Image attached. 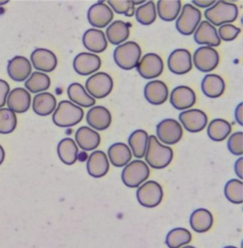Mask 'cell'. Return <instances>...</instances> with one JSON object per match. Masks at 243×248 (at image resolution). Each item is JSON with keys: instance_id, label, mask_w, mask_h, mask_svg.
I'll use <instances>...</instances> for the list:
<instances>
[{"instance_id": "7a4b0ae2", "label": "cell", "mask_w": 243, "mask_h": 248, "mask_svg": "<svg viewBox=\"0 0 243 248\" xmlns=\"http://www.w3.org/2000/svg\"><path fill=\"white\" fill-rule=\"evenodd\" d=\"M206 21L214 26H222L232 23L239 16V8L235 3L218 1L204 12Z\"/></svg>"}, {"instance_id": "7402d4cb", "label": "cell", "mask_w": 243, "mask_h": 248, "mask_svg": "<svg viewBox=\"0 0 243 248\" xmlns=\"http://www.w3.org/2000/svg\"><path fill=\"white\" fill-rule=\"evenodd\" d=\"M109 170V162L106 154L102 150L93 151L88 159L87 170L93 178L106 176Z\"/></svg>"}, {"instance_id": "f1b7e54d", "label": "cell", "mask_w": 243, "mask_h": 248, "mask_svg": "<svg viewBox=\"0 0 243 248\" xmlns=\"http://www.w3.org/2000/svg\"><path fill=\"white\" fill-rule=\"evenodd\" d=\"M107 158L114 167L122 168L130 162L132 152L124 143H115L108 148Z\"/></svg>"}, {"instance_id": "816d5d0a", "label": "cell", "mask_w": 243, "mask_h": 248, "mask_svg": "<svg viewBox=\"0 0 243 248\" xmlns=\"http://www.w3.org/2000/svg\"><path fill=\"white\" fill-rule=\"evenodd\" d=\"M196 248L194 247H191V246H184V247H182V248Z\"/></svg>"}, {"instance_id": "d6a6232c", "label": "cell", "mask_w": 243, "mask_h": 248, "mask_svg": "<svg viewBox=\"0 0 243 248\" xmlns=\"http://www.w3.org/2000/svg\"><path fill=\"white\" fill-rule=\"evenodd\" d=\"M182 10L180 0H160L157 2V13L159 17L167 22L174 21L178 18Z\"/></svg>"}, {"instance_id": "3957f363", "label": "cell", "mask_w": 243, "mask_h": 248, "mask_svg": "<svg viewBox=\"0 0 243 248\" xmlns=\"http://www.w3.org/2000/svg\"><path fill=\"white\" fill-rule=\"evenodd\" d=\"M84 118L82 108L71 101L63 100L56 107L52 115V122L59 127H72L79 124Z\"/></svg>"}, {"instance_id": "1f68e13d", "label": "cell", "mask_w": 243, "mask_h": 248, "mask_svg": "<svg viewBox=\"0 0 243 248\" xmlns=\"http://www.w3.org/2000/svg\"><path fill=\"white\" fill-rule=\"evenodd\" d=\"M78 146L72 138H64L58 143V157L61 162L67 166H72L76 163L78 159Z\"/></svg>"}, {"instance_id": "ba28073f", "label": "cell", "mask_w": 243, "mask_h": 248, "mask_svg": "<svg viewBox=\"0 0 243 248\" xmlns=\"http://www.w3.org/2000/svg\"><path fill=\"white\" fill-rule=\"evenodd\" d=\"M136 197L142 206L153 208L162 202L164 198V190L158 182L147 181L138 187Z\"/></svg>"}, {"instance_id": "6da1fadb", "label": "cell", "mask_w": 243, "mask_h": 248, "mask_svg": "<svg viewBox=\"0 0 243 248\" xmlns=\"http://www.w3.org/2000/svg\"><path fill=\"white\" fill-rule=\"evenodd\" d=\"M173 149L161 144L156 136L151 135L148 137L146 158L147 165L155 170H163L170 165L173 160Z\"/></svg>"}, {"instance_id": "ab89813d", "label": "cell", "mask_w": 243, "mask_h": 248, "mask_svg": "<svg viewBox=\"0 0 243 248\" xmlns=\"http://www.w3.org/2000/svg\"><path fill=\"white\" fill-rule=\"evenodd\" d=\"M17 125L16 114L9 108H0V134L12 133Z\"/></svg>"}, {"instance_id": "4316f807", "label": "cell", "mask_w": 243, "mask_h": 248, "mask_svg": "<svg viewBox=\"0 0 243 248\" xmlns=\"http://www.w3.org/2000/svg\"><path fill=\"white\" fill-rule=\"evenodd\" d=\"M214 223L212 213L206 208H197L192 212L189 218L191 228L197 233H205L209 231Z\"/></svg>"}, {"instance_id": "836d02e7", "label": "cell", "mask_w": 243, "mask_h": 248, "mask_svg": "<svg viewBox=\"0 0 243 248\" xmlns=\"http://www.w3.org/2000/svg\"><path fill=\"white\" fill-rule=\"evenodd\" d=\"M148 134L144 129H137L134 130L128 137V145L129 149L133 155L141 159L145 157L146 149H147V143H148Z\"/></svg>"}, {"instance_id": "4dcf8cb0", "label": "cell", "mask_w": 243, "mask_h": 248, "mask_svg": "<svg viewBox=\"0 0 243 248\" xmlns=\"http://www.w3.org/2000/svg\"><path fill=\"white\" fill-rule=\"evenodd\" d=\"M67 93L71 102L80 108H91L96 103L95 99L87 93L84 86L79 83L71 84L68 88Z\"/></svg>"}, {"instance_id": "4fadbf2b", "label": "cell", "mask_w": 243, "mask_h": 248, "mask_svg": "<svg viewBox=\"0 0 243 248\" xmlns=\"http://www.w3.org/2000/svg\"><path fill=\"white\" fill-rule=\"evenodd\" d=\"M167 66L172 74L186 75L192 70V56L189 50L177 49L173 50L167 59Z\"/></svg>"}, {"instance_id": "7bdbcfd3", "label": "cell", "mask_w": 243, "mask_h": 248, "mask_svg": "<svg viewBox=\"0 0 243 248\" xmlns=\"http://www.w3.org/2000/svg\"><path fill=\"white\" fill-rule=\"evenodd\" d=\"M241 31L242 30L236 26L232 24H225L219 27L218 34L220 40L229 42V41L235 40L239 36Z\"/></svg>"}, {"instance_id": "cb8c5ba5", "label": "cell", "mask_w": 243, "mask_h": 248, "mask_svg": "<svg viewBox=\"0 0 243 248\" xmlns=\"http://www.w3.org/2000/svg\"><path fill=\"white\" fill-rule=\"evenodd\" d=\"M112 121L110 111L103 106H95L87 113V122L96 130H105L109 127Z\"/></svg>"}, {"instance_id": "e575fe53", "label": "cell", "mask_w": 243, "mask_h": 248, "mask_svg": "<svg viewBox=\"0 0 243 248\" xmlns=\"http://www.w3.org/2000/svg\"><path fill=\"white\" fill-rule=\"evenodd\" d=\"M231 131V124L228 121L220 118L212 120L207 127V134L209 138L214 142L224 141L230 135Z\"/></svg>"}, {"instance_id": "f35d334b", "label": "cell", "mask_w": 243, "mask_h": 248, "mask_svg": "<svg viewBox=\"0 0 243 248\" xmlns=\"http://www.w3.org/2000/svg\"><path fill=\"white\" fill-rule=\"evenodd\" d=\"M224 195L226 199L235 204L243 202V183L242 180L231 179L224 186Z\"/></svg>"}, {"instance_id": "d6986e66", "label": "cell", "mask_w": 243, "mask_h": 248, "mask_svg": "<svg viewBox=\"0 0 243 248\" xmlns=\"http://www.w3.org/2000/svg\"><path fill=\"white\" fill-rule=\"evenodd\" d=\"M194 39L197 44L205 45L206 47H218L220 45V38L217 29L204 20L200 22L194 32Z\"/></svg>"}, {"instance_id": "74e56055", "label": "cell", "mask_w": 243, "mask_h": 248, "mask_svg": "<svg viewBox=\"0 0 243 248\" xmlns=\"http://www.w3.org/2000/svg\"><path fill=\"white\" fill-rule=\"evenodd\" d=\"M136 20L142 25L149 26L155 22L157 17L156 5L153 1H147L135 10Z\"/></svg>"}, {"instance_id": "60d3db41", "label": "cell", "mask_w": 243, "mask_h": 248, "mask_svg": "<svg viewBox=\"0 0 243 248\" xmlns=\"http://www.w3.org/2000/svg\"><path fill=\"white\" fill-rule=\"evenodd\" d=\"M107 4L110 5L114 13L118 15H123L129 17L135 15V6L131 0H109Z\"/></svg>"}, {"instance_id": "c3c4849f", "label": "cell", "mask_w": 243, "mask_h": 248, "mask_svg": "<svg viewBox=\"0 0 243 248\" xmlns=\"http://www.w3.org/2000/svg\"><path fill=\"white\" fill-rule=\"evenodd\" d=\"M5 160V150L3 149V147L0 145V166L3 164Z\"/></svg>"}, {"instance_id": "f907efd6", "label": "cell", "mask_w": 243, "mask_h": 248, "mask_svg": "<svg viewBox=\"0 0 243 248\" xmlns=\"http://www.w3.org/2000/svg\"><path fill=\"white\" fill-rule=\"evenodd\" d=\"M9 1L8 0H6V1H0V6H2V5H5V4H7Z\"/></svg>"}, {"instance_id": "44dd1931", "label": "cell", "mask_w": 243, "mask_h": 248, "mask_svg": "<svg viewBox=\"0 0 243 248\" xmlns=\"http://www.w3.org/2000/svg\"><path fill=\"white\" fill-rule=\"evenodd\" d=\"M30 94L23 88H15L10 92L7 97L8 108L15 113H24L30 107Z\"/></svg>"}, {"instance_id": "d4e9b609", "label": "cell", "mask_w": 243, "mask_h": 248, "mask_svg": "<svg viewBox=\"0 0 243 248\" xmlns=\"http://www.w3.org/2000/svg\"><path fill=\"white\" fill-rule=\"evenodd\" d=\"M83 45L91 53H100L106 50L107 40L105 33L98 29H89L87 30L82 37Z\"/></svg>"}, {"instance_id": "ffe728a7", "label": "cell", "mask_w": 243, "mask_h": 248, "mask_svg": "<svg viewBox=\"0 0 243 248\" xmlns=\"http://www.w3.org/2000/svg\"><path fill=\"white\" fill-rule=\"evenodd\" d=\"M167 85L160 80L149 81L144 89V95L146 101L154 106L165 104L168 98Z\"/></svg>"}, {"instance_id": "603a6c76", "label": "cell", "mask_w": 243, "mask_h": 248, "mask_svg": "<svg viewBox=\"0 0 243 248\" xmlns=\"http://www.w3.org/2000/svg\"><path fill=\"white\" fill-rule=\"evenodd\" d=\"M75 143L80 149L91 151L99 147L101 136L90 126H81L75 132Z\"/></svg>"}, {"instance_id": "30bf717a", "label": "cell", "mask_w": 243, "mask_h": 248, "mask_svg": "<svg viewBox=\"0 0 243 248\" xmlns=\"http://www.w3.org/2000/svg\"><path fill=\"white\" fill-rule=\"evenodd\" d=\"M193 61L195 67L199 72L211 73L219 66V52L212 47H200L195 51Z\"/></svg>"}, {"instance_id": "f5cc1de1", "label": "cell", "mask_w": 243, "mask_h": 248, "mask_svg": "<svg viewBox=\"0 0 243 248\" xmlns=\"http://www.w3.org/2000/svg\"><path fill=\"white\" fill-rule=\"evenodd\" d=\"M223 248H236V247H232V246H228V247H224Z\"/></svg>"}, {"instance_id": "5b68a950", "label": "cell", "mask_w": 243, "mask_h": 248, "mask_svg": "<svg viewBox=\"0 0 243 248\" xmlns=\"http://www.w3.org/2000/svg\"><path fill=\"white\" fill-rule=\"evenodd\" d=\"M150 175L148 165L142 160H135L128 163L122 170V181L125 186L130 188L139 187Z\"/></svg>"}, {"instance_id": "f546056e", "label": "cell", "mask_w": 243, "mask_h": 248, "mask_svg": "<svg viewBox=\"0 0 243 248\" xmlns=\"http://www.w3.org/2000/svg\"><path fill=\"white\" fill-rule=\"evenodd\" d=\"M56 107V98L49 93H38L32 101V109L39 116H49L53 113Z\"/></svg>"}, {"instance_id": "7dc6e473", "label": "cell", "mask_w": 243, "mask_h": 248, "mask_svg": "<svg viewBox=\"0 0 243 248\" xmlns=\"http://www.w3.org/2000/svg\"><path fill=\"white\" fill-rule=\"evenodd\" d=\"M192 3L199 8H210L216 3V1H214V0H205V1L204 0H202V1L201 0H193Z\"/></svg>"}, {"instance_id": "9c48e42d", "label": "cell", "mask_w": 243, "mask_h": 248, "mask_svg": "<svg viewBox=\"0 0 243 248\" xmlns=\"http://www.w3.org/2000/svg\"><path fill=\"white\" fill-rule=\"evenodd\" d=\"M157 139L166 145H175L183 135L182 126L175 119H165L157 124Z\"/></svg>"}, {"instance_id": "8992f818", "label": "cell", "mask_w": 243, "mask_h": 248, "mask_svg": "<svg viewBox=\"0 0 243 248\" xmlns=\"http://www.w3.org/2000/svg\"><path fill=\"white\" fill-rule=\"evenodd\" d=\"M201 13L192 4H185L176 21L178 31L185 36L192 35L200 23Z\"/></svg>"}, {"instance_id": "681fc988", "label": "cell", "mask_w": 243, "mask_h": 248, "mask_svg": "<svg viewBox=\"0 0 243 248\" xmlns=\"http://www.w3.org/2000/svg\"><path fill=\"white\" fill-rule=\"evenodd\" d=\"M132 2H133V4H134V6H135V5H140V4L143 5V4L146 3L145 1H132Z\"/></svg>"}, {"instance_id": "2e32d148", "label": "cell", "mask_w": 243, "mask_h": 248, "mask_svg": "<svg viewBox=\"0 0 243 248\" xmlns=\"http://www.w3.org/2000/svg\"><path fill=\"white\" fill-rule=\"evenodd\" d=\"M30 61L34 69L40 73H51L57 66V57L48 49H35L30 54Z\"/></svg>"}, {"instance_id": "bcb514c9", "label": "cell", "mask_w": 243, "mask_h": 248, "mask_svg": "<svg viewBox=\"0 0 243 248\" xmlns=\"http://www.w3.org/2000/svg\"><path fill=\"white\" fill-rule=\"evenodd\" d=\"M243 103H240L238 105V107L236 108L235 109V118H236V121L238 122V124L240 125H243Z\"/></svg>"}, {"instance_id": "8d00e7d4", "label": "cell", "mask_w": 243, "mask_h": 248, "mask_svg": "<svg viewBox=\"0 0 243 248\" xmlns=\"http://www.w3.org/2000/svg\"><path fill=\"white\" fill-rule=\"evenodd\" d=\"M50 87L49 75L40 72H34L25 82V88L29 93H41Z\"/></svg>"}, {"instance_id": "83f0119b", "label": "cell", "mask_w": 243, "mask_h": 248, "mask_svg": "<svg viewBox=\"0 0 243 248\" xmlns=\"http://www.w3.org/2000/svg\"><path fill=\"white\" fill-rule=\"evenodd\" d=\"M129 24L122 20H116L107 26L106 31V38L112 45H121L129 37L130 31Z\"/></svg>"}, {"instance_id": "484cf974", "label": "cell", "mask_w": 243, "mask_h": 248, "mask_svg": "<svg viewBox=\"0 0 243 248\" xmlns=\"http://www.w3.org/2000/svg\"><path fill=\"white\" fill-rule=\"evenodd\" d=\"M201 91L208 98H218L225 91V82L219 75H206L201 81Z\"/></svg>"}, {"instance_id": "ac0fdd59", "label": "cell", "mask_w": 243, "mask_h": 248, "mask_svg": "<svg viewBox=\"0 0 243 248\" xmlns=\"http://www.w3.org/2000/svg\"><path fill=\"white\" fill-rule=\"evenodd\" d=\"M31 64L28 58L16 55L8 62L7 72L9 77L15 82L26 81L31 75Z\"/></svg>"}, {"instance_id": "277c9868", "label": "cell", "mask_w": 243, "mask_h": 248, "mask_svg": "<svg viewBox=\"0 0 243 248\" xmlns=\"http://www.w3.org/2000/svg\"><path fill=\"white\" fill-rule=\"evenodd\" d=\"M142 56L140 46L134 41H128L119 45L113 52L116 65L124 71H130L137 67Z\"/></svg>"}, {"instance_id": "52a82bcc", "label": "cell", "mask_w": 243, "mask_h": 248, "mask_svg": "<svg viewBox=\"0 0 243 248\" xmlns=\"http://www.w3.org/2000/svg\"><path fill=\"white\" fill-rule=\"evenodd\" d=\"M85 89L92 98L103 99L112 92L113 79L106 73H96L88 78Z\"/></svg>"}, {"instance_id": "b9f144b4", "label": "cell", "mask_w": 243, "mask_h": 248, "mask_svg": "<svg viewBox=\"0 0 243 248\" xmlns=\"http://www.w3.org/2000/svg\"><path fill=\"white\" fill-rule=\"evenodd\" d=\"M243 131H237L231 134L227 142V148L233 155H236L239 157L243 156Z\"/></svg>"}, {"instance_id": "d590c367", "label": "cell", "mask_w": 243, "mask_h": 248, "mask_svg": "<svg viewBox=\"0 0 243 248\" xmlns=\"http://www.w3.org/2000/svg\"><path fill=\"white\" fill-rule=\"evenodd\" d=\"M192 240L189 230L182 227L171 229L166 237V245L168 248H181L188 245Z\"/></svg>"}, {"instance_id": "f6af8a7d", "label": "cell", "mask_w": 243, "mask_h": 248, "mask_svg": "<svg viewBox=\"0 0 243 248\" xmlns=\"http://www.w3.org/2000/svg\"><path fill=\"white\" fill-rule=\"evenodd\" d=\"M234 170H235V173L237 174V176L239 177V180H243V157H240L234 166Z\"/></svg>"}, {"instance_id": "ee69618b", "label": "cell", "mask_w": 243, "mask_h": 248, "mask_svg": "<svg viewBox=\"0 0 243 248\" xmlns=\"http://www.w3.org/2000/svg\"><path fill=\"white\" fill-rule=\"evenodd\" d=\"M9 93H10V85L7 83V81L0 79V108L6 104Z\"/></svg>"}, {"instance_id": "e0dca14e", "label": "cell", "mask_w": 243, "mask_h": 248, "mask_svg": "<svg viewBox=\"0 0 243 248\" xmlns=\"http://www.w3.org/2000/svg\"><path fill=\"white\" fill-rule=\"evenodd\" d=\"M197 97L194 91L187 86L176 87L170 94V104L178 110H187L196 104Z\"/></svg>"}, {"instance_id": "8fae6325", "label": "cell", "mask_w": 243, "mask_h": 248, "mask_svg": "<svg viewBox=\"0 0 243 248\" xmlns=\"http://www.w3.org/2000/svg\"><path fill=\"white\" fill-rule=\"evenodd\" d=\"M138 74L143 78L150 80L159 77L164 71V62L162 57L157 53H146L137 65Z\"/></svg>"}, {"instance_id": "7c38bea8", "label": "cell", "mask_w": 243, "mask_h": 248, "mask_svg": "<svg viewBox=\"0 0 243 248\" xmlns=\"http://www.w3.org/2000/svg\"><path fill=\"white\" fill-rule=\"evenodd\" d=\"M114 18V13L105 2H97L91 5L88 11L89 23L93 28H106Z\"/></svg>"}, {"instance_id": "5bb4252c", "label": "cell", "mask_w": 243, "mask_h": 248, "mask_svg": "<svg viewBox=\"0 0 243 248\" xmlns=\"http://www.w3.org/2000/svg\"><path fill=\"white\" fill-rule=\"evenodd\" d=\"M180 122L182 126L191 133L200 132L207 125V115L200 109H187L183 110L179 115Z\"/></svg>"}, {"instance_id": "9a60e30c", "label": "cell", "mask_w": 243, "mask_h": 248, "mask_svg": "<svg viewBox=\"0 0 243 248\" xmlns=\"http://www.w3.org/2000/svg\"><path fill=\"white\" fill-rule=\"evenodd\" d=\"M73 69L79 75L95 74L101 68V58L91 52H81L73 59Z\"/></svg>"}]
</instances>
